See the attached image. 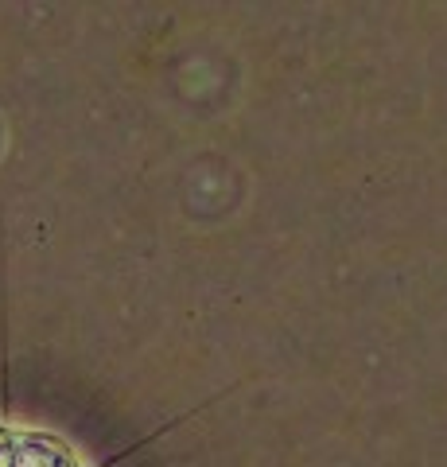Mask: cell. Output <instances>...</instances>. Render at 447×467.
<instances>
[{"label": "cell", "instance_id": "6da1fadb", "mask_svg": "<svg viewBox=\"0 0 447 467\" xmlns=\"http://www.w3.org/2000/svg\"><path fill=\"white\" fill-rule=\"evenodd\" d=\"M0 467H78V460L47 432L0 425Z\"/></svg>", "mask_w": 447, "mask_h": 467}]
</instances>
